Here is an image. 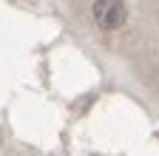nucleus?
I'll list each match as a JSON object with an SVG mask.
<instances>
[{
    "instance_id": "nucleus-1",
    "label": "nucleus",
    "mask_w": 159,
    "mask_h": 156,
    "mask_svg": "<svg viewBox=\"0 0 159 156\" xmlns=\"http://www.w3.org/2000/svg\"><path fill=\"white\" fill-rule=\"evenodd\" d=\"M91 14H94V23L105 31H116L122 29L125 20H128V9L125 3H119V0H97L91 6Z\"/></svg>"
}]
</instances>
